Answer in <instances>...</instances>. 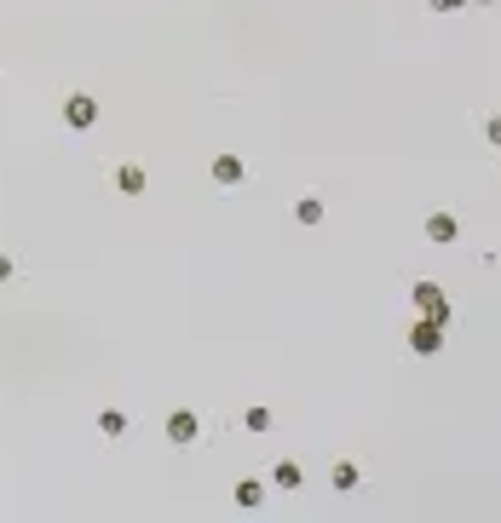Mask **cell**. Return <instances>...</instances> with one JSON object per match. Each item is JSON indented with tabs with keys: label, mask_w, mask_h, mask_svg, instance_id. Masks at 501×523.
<instances>
[{
	"label": "cell",
	"mask_w": 501,
	"mask_h": 523,
	"mask_svg": "<svg viewBox=\"0 0 501 523\" xmlns=\"http://www.w3.org/2000/svg\"><path fill=\"white\" fill-rule=\"evenodd\" d=\"M167 431H173V443H190V437H196V420H190V414H173V420H167Z\"/></svg>",
	"instance_id": "cell-1"
},
{
	"label": "cell",
	"mask_w": 501,
	"mask_h": 523,
	"mask_svg": "<svg viewBox=\"0 0 501 523\" xmlns=\"http://www.w3.org/2000/svg\"><path fill=\"white\" fill-rule=\"evenodd\" d=\"M69 121L87 127V121H93V98H69Z\"/></svg>",
	"instance_id": "cell-2"
}]
</instances>
